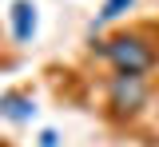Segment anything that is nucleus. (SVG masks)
<instances>
[{"label":"nucleus","instance_id":"nucleus-1","mask_svg":"<svg viewBox=\"0 0 159 147\" xmlns=\"http://www.w3.org/2000/svg\"><path fill=\"white\" fill-rule=\"evenodd\" d=\"M99 52H103V60L111 64L116 72H127V76H143V72H151V64H155V48L143 40L139 32L111 36Z\"/></svg>","mask_w":159,"mask_h":147},{"label":"nucleus","instance_id":"nucleus-2","mask_svg":"<svg viewBox=\"0 0 159 147\" xmlns=\"http://www.w3.org/2000/svg\"><path fill=\"white\" fill-rule=\"evenodd\" d=\"M147 96H151L147 76L116 72V76H111V84H107V107H111V115H116V119H131V115H139L143 104H147Z\"/></svg>","mask_w":159,"mask_h":147},{"label":"nucleus","instance_id":"nucleus-3","mask_svg":"<svg viewBox=\"0 0 159 147\" xmlns=\"http://www.w3.org/2000/svg\"><path fill=\"white\" fill-rule=\"evenodd\" d=\"M0 115H8V119L24 123V119L36 115V104H32L28 96H20V91H8V96H0Z\"/></svg>","mask_w":159,"mask_h":147},{"label":"nucleus","instance_id":"nucleus-4","mask_svg":"<svg viewBox=\"0 0 159 147\" xmlns=\"http://www.w3.org/2000/svg\"><path fill=\"white\" fill-rule=\"evenodd\" d=\"M12 32H16V40H28L32 32H36V8L32 4H12Z\"/></svg>","mask_w":159,"mask_h":147},{"label":"nucleus","instance_id":"nucleus-5","mask_svg":"<svg viewBox=\"0 0 159 147\" xmlns=\"http://www.w3.org/2000/svg\"><path fill=\"white\" fill-rule=\"evenodd\" d=\"M127 4H131V0H107L99 16H103V20H116V16H119V8H127Z\"/></svg>","mask_w":159,"mask_h":147},{"label":"nucleus","instance_id":"nucleus-6","mask_svg":"<svg viewBox=\"0 0 159 147\" xmlns=\"http://www.w3.org/2000/svg\"><path fill=\"white\" fill-rule=\"evenodd\" d=\"M0 147H8V143H4V139H0Z\"/></svg>","mask_w":159,"mask_h":147}]
</instances>
